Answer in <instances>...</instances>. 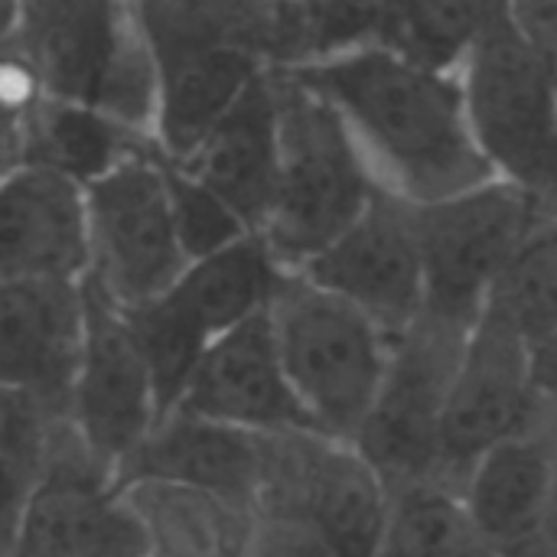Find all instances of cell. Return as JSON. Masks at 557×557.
Returning a JSON list of instances; mask_svg holds the SVG:
<instances>
[{
	"instance_id": "cell-32",
	"label": "cell",
	"mask_w": 557,
	"mask_h": 557,
	"mask_svg": "<svg viewBox=\"0 0 557 557\" xmlns=\"http://www.w3.org/2000/svg\"><path fill=\"white\" fill-rule=\"evenodd\" d=\"M532 362H535V385L542 395L545 421L557 424V330L532 343Z\"/></svg>"
},
{
	"instance_id": "cell-35",
	"label": "cell",
	"mask_w": 557,
	"mask_h": 557,
	"mask_svg": "<svg viewBox=\"0 0 557 557\" xmlns=\"http://www.w3.org/2000/svg\"><path fill=\"white\" fill-rule=\"evenodd\" d=\"M499 557H555L548 552V545H542V548H532V552H522V555H499Z\"/></svg>"
},
{
	"instance_id": "cell-3",
	"label": "cell",
	"mask_w": 557,
	"mask_h": 557,
	"mask_svg": "<svg viewBox=\"0 0 557 557\" xmlns=\"http://www.w3.org/2000/svg\"><path fill=\"white\" fill-rule=\"evenodd\" d=\"M281 108V173L261 232L284 271L323 255L382 189L339 111L290 65L274 69Z\"/></svg>"
},
{
	"instance_id": "cell-6",
	"label": "cell",
	"mask_w": 557,
	"mask_h": 557,
	"mask_svg": "<svg viewBox=\"0 0 557 557\" xmlns=\"http://www.w3.org/2000/svg\"><path fill=\"white\" fill-rule=\"evenodd\" d=\"M460 78L486 160L529 189L557 140V82L509 0H483Z\"/></svg>"
},
{
	"instance_id": "cell-15",
	"label": "cell",
	"mask_w": 557,
	"mask_h": 557,
	"mask_svg": "<svg viewBox=\"0 0 557 557\" xmlns=\"http://www.w3.org/2000/svg\"><path fill=\"white\" fill-rule=\"evenodd\" d=\"M176 411L261 437L317 431L287 379L271 307L222 333L206 349Z\"/></svg>"
},
{
	"instance_id": "cell-7",
	"label": "cell",
	"mask_w": 557,
	"mask_h": 557,
	"mask_svg": "<svg viewBox=\"0 0 557 557\" xmlns=\"http://www.w3.org/2000/svg\"><path fill=\"white\" fill-rule=\"evenodd\" d=\"M542 219L535 196L506 176L418 206L424 313L473 330L499 277Z\"/></svg>"
},
{
	"instance_id": "cell-21",
	"label": "cell",
	"mask_w": 557,
	"mask_h": 557,
	"mask_svg": "<svg viewBox=\"0 0 557 557\" xmlns=\"http://www.w3.org/2000/svg\"><path fill=\"white\" fill-rule=\"evenodd\" d=\"M268 473V437L215 424L186 411L166 414L121 473V486L163 480L219 493L242 506L258 503Z\"/></svg>"
},
{
	"instance_id": "cell-31",
	"label": "cell",
	"mask_w": 557,
	"mask_h": 557,
	"mask_svg": "<svg viewBox=\"0 0 557 557\" xmlns=\"http://www.w3.org/2000/svg\"><path fill=\"white\" fill-rule=\"evenodd\" d=\"M519 26L548 59L557 82V0H509Z\"/></svg>"
},
{
	"instance_id": "cell-5",
	"label": "cell",
	"mask_w": 557,
	"mask_h": 557,
	"mask_svg": "<svg viewBox=\"0 0 557 557\" xmlns=\"http://www.w3.org/2000/svg\"><path fill=\"white\" fill-rule=\"evenodd\" d=\"M281 274L284 268L264 238L248 235L215 255L189 261L166 294L127 310L157 385L160 421L180 408L206 349L222 333L271 307Z\"/></svg>"
},
{
	"instance_id": "cell-28",
	"label": "cell",
	"mask_w": 557,
	"mask_h": 557,
	"mask_svg": "<svg viewBox=\"0 0 557 557\" xmlns=\"http://www.w3.org/2000/svg\"><path fill=\"white\" fill-rule=\"evenodd\" d=\"M166 163V180H170V196H173V212H176V225H180V238L186 245L189 261L215 255L248 235H255L232 206H225L209 186H202L199 180H193L189 173H183L176 163Z\"/></svg>"
},
{
	"instance_id": "cell-25",
	"label": "cell",
	"mask_w": 557,
	"mask_h": 557,
	"mask_svg": "<svg viewBox=\"0 0 557 557\" xmlns=\"http://www.w3.org/2000/svg\"><path fill=\"white\" fill-rule=\"evenodd\" d=\"M69 428V414L52 405L3 388L0 398V470H3V529L16 522L29 496L46 480L59 441Z\"/></svg>"
},
{
	"instance_id": "cell-14",
	"label": "cell",
	"mask_w": 557,
	"mask_h": 557,
	"mask_svg": "<svg viewBox=\"0 0 557 557\" xmlns=\"http://www.w3.org/2000/svg\"><path fill=\"white\" fill-rule=\"evenodd\" d=\"M261 496L307 509L339 557H375L392 506V486L375 463L352 441L317 431L268 437Z\"/></svg>"
},
{
	"instance_id": "cell-18",
	"label": "cell",
	"mask_w": 557,
	"mask_h": 557,
	"mask_svg": "<svg viewBox=\"0 0 557 557\" xmlns=\"http://www.w3.org/2000/svg\"><path fill=\"white\" fill-rule=\"evenodd\" d=\"M150 42L157 55L153 144L170 163H180L268 65L245 49L196 36L150 33Z\"/></svg>"
},
{
	"instance_id": "cell-22",
	"label": "cell",
	"mask_w": 557,
	"mask_h": 557,
	"mask_svg": "<svg viewBox=\"0 0 557 557\" xmlns=\"http://www.w3.org/2000/svg\"><path fill=\"white\" fill-rule=\"evenodd\" d=\"M144 147L157 144L88 104L49 95L20 114H7V170L20 163H39L78 180L82 186H91L98 176Z\"/></svg>"
},
{
	"instance_id": "cell-29",
	"label": "cell",
	"mask_w": 557,
	"mask_h": 557,
	"mask_svg": "<svg viewBox=\"0 0 557 557\" xmlns=\"http://www.w3.org/2000/svg\"><path fill=\"white\" fill-rule=\"evenodd\" d=\"M248 557H339L323 529L290 499L261 496L251 516Z\"/></svg>"
},
{
	"instance_id": "cell-2",
	"label": "cell",
	"mask_w": 557,
	"mask_h": 557,
	"mask_svg": "<svg viewBox=\"0 0 557 557\" xmlns=\"http://www.w3.org/2000/svg\"><path fill=\"white\" fill-rule=\"evenodd\" d=\"M3 42L42 95L88 104L153 140L157 55L137 0H7Z\"/></svg>"
},
{
	"instance_id": "cell-12",
	"label": "cell",
	"mask_w": 557,
	"mask_h": 557,
	"mask_svg": "<svg viewBox=\"0 0 557 557\" xmlns=\"http://www.w3.org/2000/svg\"><path fill=\"white\" fill-rule=\"evenodd\" d=\"M88 330L69 421L82 447L121 483L124 467L160 424L157 385L131 317L85 277Z\"/></svg>"
},
{
	"instance_id": "cell-10",
	"label": "cell",
	"mask_w": 557,
	"mask_h": 557,
	"mask_svg": "<svg viewBox=\"0 0 557 557\" xmlns=\"http://www.w3.org/2000/svg\"><path fill=\"white\" fill-rule=\"evenodd\" d=\"M545 424L542 395L535 385L532 339L493 304L470 330L441 431V476L447 483L463 473L496 444Z\"/></svg>"
},
{
	"instance_id": "cell-8",
	"label": "cell",
	"mask_w": 557,
	"mask_h": 557,
	"mask_svg": "<svg viewBox=\"0 0 557 557\" xmlns=\"http://www.w3.org/2000/svg\"><path fill=\"white\" fill-rule=\"evenodd\" d=\"M88 281L124 310L157 300L189 268L157 147L131 153L88 186Z\"/></svg>"
},
{
	"instance_id": "cell-13",
	"label": "cell",
	"mask_w": 557,
	"mask_h": 557,
	"mask_svg": "<svg viewBox=\"0 0 557 557\" xmlns=\"http://www.w3.org/2000/svg\"><path fill=\"white\" fill-rule=\"evenodd\" d=\"M297 274L346 297L398 339L424 317L418 206L382 186L369 209Z\"/></svg>"
},
{
	"instance_id": "cell-19",
	"label": "cell",
	"mask_w": 557,
	"mask_h": 557,
	"mask_svg": "<svg viewBox=\"0 0 557 557\" xmlns=\"http://www.w3.org/2000/svg\"><path fill=\"white\" fill-rule=\"evenodd\" d=\"M557 486V424H542L486 450L460 480L470 516L493 555L548 545Z\"/></svg>"
},
{
	"instance_id": "cell-24",
	"label": "cell",
	"mask_w": 557,
	"mask_h": 557,
	"mask_svg": "<svg viewBox=\"0 0 557 557\" xmlns=\"http://www.w3.org/2000/svg\"><path fill=\"white\" fill-rule=\"evenodd\" d=\"M375 557H499L483 542L457 483L421 480L392 490Z\"/></svg>"
},
{
	"instance_id": "cell-16",
	"label": "cell",
	"mask_w": 557,
	"mask_h": 557,
	"mask_svg": "<svg viewBox=\"0 0 557 557\" xmlns=\"http://www.w3.org/2000/svg\"><path fill=\"white\" fill-rule=\"evenodd\" d=\"M88 330L85 281H0V382L69 414Z\"/></svg>"
},
{
	"instance_id": "cell-34",
	"label": "cell",
	"mask_w": 557,
	"mask_h": 557,
	"mask_svg": "<svg viewBox=\"0 0 557 557\" xmlns=\"http://www.w3.org/2000/svg\"><path fill=\"white\" fill-rule=\"evenodd\" d=\"M548 552L557 557V486H555V506H552V522H548Z\"/></svg>"
},
{
	"instance_id": "cell-11",
	"label": "cell",
	"mask_w": 557,
	"mask_h": 557,
	"mask_svg": "<svg viewBox=\"0 0 557 557\" xmlns=\"http://www.w3.org/2000/svg\"><path fill=\"white\" fill-rule=\"evenodd\" d=\"M3 557H150L127 490L82 447L72 421L46 480L3 529Z\"/></svg>"
},
{
	"instance_id": "cell-1",
	"label": "cell",
	"mask_w": 557,
	"mask_h": 557,
	"mask_svg": "<svg viewBox=\"0 0 557 557\" xmlns=\"http://www.w3.org/2000/svg\"><path fill=\"white\" fill-rule=\"evenodd\" d=\"M290 69L339 111L379 183L414 206L499 176L476 140L460 69L421 62L385 42L336 49Z\"/></svg>"
},
{
	"instance_id": "cell-20",
	"label": "cell",
	"mask_w": 557,
	"mask_h": 557,
	"mask_svg": "<svg viewBox=\"0 0 557 557\" xmlns=\"http://www.w3.org/2000/svg\"><path fill=\"white\" fill-rule=\"evenodd\" d=\"M176 166L209 186L255 235H261L281 173V108L274 69H264L232 104V111Z\"/></svg>"
},
{
	"instance_id": "cell-17",
	"label": "cell",
	"mask_w": 557,
	"mask_h": 557,
	"mask_svg": "<svg viewBox=\"0 0 557 557\" xmlns=\"http://www.w3.org/2000/svg\"><path fill=\"white\" fill-rule=\"evenodd\" d=\"M91 271L88 186L20 163L0 189V281H85Z\"/></svg>"
},
{
	"instance_id": "cell-33",
	"label": "cell",
	"mask_w": 557,
	"mask_h": 557,
	"mask_svg": "<svg viewBox=\"0 0 557 557\" xmlns=\"http://www.w3.org/2000/svg\"><path fill=\"white\" fill-rule=\"evenodd\" d=\"M529 193L535 196L545 219H557V140L552 153H548V160H545V166H542V173L529 186Z\"/></svg>"
},
{
	"instance_id": "cell-23",
	"label": "cell",
	"mask_w": 557,
	"mask_h": 557,
	"mask_svg": "<svg viewBox=\"0 0 557 557\" xmlns=\"http://www.w3.org/2000/svg\"><path fill=\"white\" fill-rule=\"evenodd\" d=\"M124 490L147 529L150 557H248L251 506L163 480Z\"/></svg>"
},
{
	"instance_id": "cell-27",
	"label": "cell",
	"mask_w": 557,
	"mask_h": 557,
	"mask_svg": "<svg viewBox=\"0 0 557 557\" xmlns=\"http://www.w3.org/2000/svg\"><path fill=\"white\" fill-rule=\"evenodd\" d=\"M480 13L483 0H395L379 42L431 65L460 69Z\"/></svg>"
},
{
	"instance_id": "cell-9",
	"label": "cell",
	"mask_w": 557,
	"mask_h": 557,
	"mask_svg": "<svg viewBox=\"0 0 557 557\" xmlns=\"http://www.w3.org/2000/svg\"><path fill=\"white\" fill-rule=\"evenodd\" d=\"M467 336L470 330L424 313L392 346L382 392L356 437V447L375 463L392 490L444 480L441 431Z\"/></svg>"
},
{
	"instance_id": "cell-26",
	"label": "cell",
	"mask_w": 557,
	"mask_h": 557,
	"mask_svg": "<svg viewBox=\"0 0 557 557\" xmlns=\"http://www.w3.org/2000/svg\"><path fill=\"white\" fill-rule=\"evenodd\" d=\"M532 343L557 330V219H542L525 238L493 297Z\"/></svg>"
},
{
	"instance_id": "cell-4",
	"label": "cell",
	"mask_w": 557,
	"mask_h": 557,
	"mask_svg": "<svg viewBox=\"0 0 557 557\" xmlns=\"http://www.w3.org/2000/svg\"><path fill=\"white\" fill-rule=\"evenodd\" d=\"M271 323L287 379L317 434L356 444L382 392L395 339L366 310L297 271L281 274Z\"/></svg>"
},
{
	"instance_id": "cell-30",
	"label": "cell",
	"mask_w": 557,
	"mask_h": 557,
	"mask_svg": "<svg viewBox=\"0 0 557 557\" xmlns=\"http://www.w3.org/2000/svg\"><path fill=\"white\" fill-rule=\"evenodd\" d=\"M395 0H307L313 55L379 42Z\"/></svg>"
}]
</instances>
